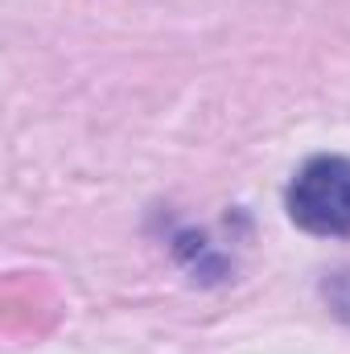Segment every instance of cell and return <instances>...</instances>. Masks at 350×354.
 I'll return each mask as SVG.
<instances>
[{"mask_svg":"<svg viewBox=\"0 0 350 354\" xmlns=\"http://www.w3.org/2000/svg\"><path fill=\"white\" fill-rule=\"evenodd\" d=\"M288 218L326 239L350 235V161L347 157H313L288 185Z\"/></svg>","mask_w":350,"mask_h":354,"instance_id":"6da1fadb","label":"cell"}]
</instances>
